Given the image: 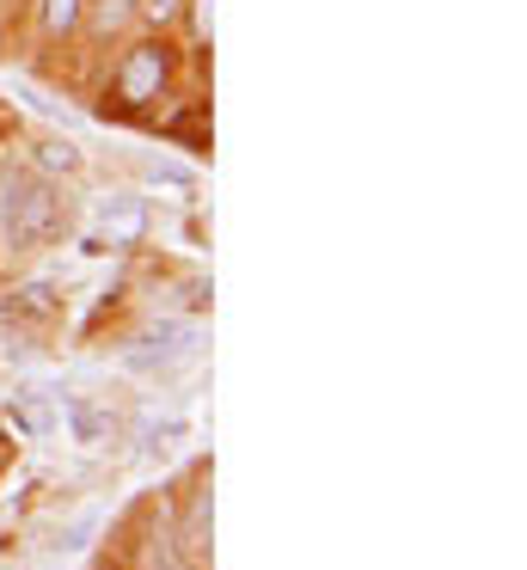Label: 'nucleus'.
<instances>
[{
  "label": "nucleus",
  "instance_id": "obj_13",
  "mask_svg": "<svg viewBox=\"0 0 527 570\" xmlns=\"http://www.w3.org/2000/svg\"><path fill=\"white\" fill-rule=\"evenodd\" d=\"M178 31H184L178 43L191 56L215 50V0H184V7H178Z\"/></svg>",
  "mask_w": 527,
  "mask_h": 570
},
{
  "label": "nucleus",
  "instance_id": "obj_3",
  "mask_svg": "<svg viewBox=\"0 0 527 570\" xmlns=\"http://www.w3.org/2000/svg\"><path fill=\"white\" fill-rule=\"evenodd\" d=\"M203 344H208V325L203 313H159V320L135 325L129 337H123L117 362L135 374V381H178V374H191L196 362H203Z\"/></svg>",
  "mask_w": 527,
  "mask_h": 570
},
{
  "label": "nucleus",
  "instance_id": "obj_9",
  "mask_svg": "<svg viewBox=\"0 0 527 570\" xmlns=\"http://www.w3.org/2000/svg\"><path fill=\"white\" fill-rule=\"evenodd\" d=\"M0 423H7L12 442H49L56 435V393H43V386H12L7 405H0Z\"/></svg>",
  "mask_w": 527,
  "mask_h": 570
},
{
  "label": "nucleus",
  "instance_id": "obj_5",
  "mask_svg": "<svg viewBox=\"0 0 527 570\" xmlns=\"http://www.w3.org/2000/svg\"><path fill=\"white\" fill-rule=\"evenodd\" d=\"M172 533H178L184 558L196 570H208V558H215V484H208V466H196V479L184 484L178 509H172Z\"/></svg>",
  "mask_w": 527,
  "mask_h": 570
},
{
  "label": "nucleus",
  "instance_id": "obj_18",
  "mask_svg": "<svg viewBox=\"0 0 527 570\" xmlns=\"http://www.w3.org/2000/svg\"><path fill=\"white\" fill-rule=\"evenodd\" d=\"M178 7L184 0H141V26L147 31H172L178 26Z\"/></svg>",
  "mask_w": 527,
  "mask_h": 570
},
{
  "label": "nucleus",
  "instance_id": "obj_6",
  "mask_svg": "<svg viewBox=\"0 0 527 570\" xmlns=\"http://www.w3.org/2000/svg\"><path fill=\"white\" fill-rule=\"evenodd\" d=\"M56 430L68 435L74 448H110L123 435V411L110 399H92V393H56Z\"/></svg>",
  "mask_w": 527,
  "mask_h": 570
},
{
  "label": "nucleus",
  "instance_id": "obj_20",
  "mask_svg": "<svg viewBox=\"0 0 527 570\" xmlns=\"http://www.w3.org/2000/svg\"><path fill=\"white\" fill-rule=\"evenodd\" d=\"M0 264H7V258H0Z\"/></svg>",
  "mask_w": 527,
  "mask_h": 570
},
{
  "label": "nucleus",
  "instance_id": "obj_19",
  "mask_svg": "<svg viewBox=\"0 0 527 570\" xmlns=\"http://www.w3.org/2000/svg\"><path fill=\"white\" fill-rule=\"evenodd\" d=\"M12 448H19V442H12L7 423H0V479H7V466H12Z\"/></svg>",
  "mask_w": 527,
  "mask_h": 570
},
{
  "label": "nucleus",
  "instance_id": "obj_15",
  "mask_svg": "<svg viewBox=\"0 0 527 570\" xmlns=\"http://www.w3.org/2000/svg\"><path fill=\"white\" fill-rule=\"evenodd\" d=\"M135 178H141V185H172V190H196V166H178V160H166V154H141V160H135Z\"/></svg>",
  "mask_w": 527,
  "mask_h": 570
},
{
  "label": "nucleus",
  "instance_id": "obj_10",
  "mask_svg": "<svg viewBox=\"0 0 527 570\" xmlns=\"http://www.w3.org/2000/svg\"><path fill=\"white\" fill-rule=\"evenodd\" d=\"M129 570H196L191 558H184L178 533H172V515H166V509H147V515H141V533H135Z\"/></svg>",
  "mask_w": 527,
  "mask_h": 570
},
{
  "label": "nucleus",
  "instance_id": "obj_11",
  "mask_svg": "<svg viewBox=\"0 0 527 570\" xmlns=\"http://www.w3.org/2000/svg\"><path fill=\"white\" fill-rule=\"evenodd\" d=\"M25 166L43 178H56V185H74V178L86 173V148L68 136V129H43V136H31V148H25Z\"/></svg>",
  "mask_w": 527,
  "mask_h": 570
},
{
  "label": "nucleus",
  "instance_id": "obj_16",
  "mask_svg": "<svg viewBox=\"0 0 527 570\" xmlns=\"http://www.w3.org/2000/svg\"><path fill=\"white\" fill-rule=\"evenodd\" d=\"M159 136L166 141H178V148H208V111H203V99H191V117L184 124H159Z\"/></svg>",
  "mask_w": 527,
  "mask_h": 570
},
{
  "label": "nucleus",
  "instance_id": "obj_12",
  "mask_svg": "<svg viewBox=\"0 0 527 570\" xmlns=\"http://www.w3.org/2000/svg\"><path fill=\"white\" fill-rule=\"evenodd\" d=\"M80 13H86V0H31V26L49 50L80 43Z\"/></svg>",
  "mask_w": 527,
  "mask_h": 570
},
{
  "label": "nucleus",
  "instance_id": "obj_14",
  "mask_svg": "<svg viewBox=\"0 0 527 570\" xmlns=\"http://www.w3.org/2000/svg\"><path fill=\"white\" fill-rule=\"evenodd\" d=\"M184 435H191V417H184V411H166V417H141V423H135L141 454H166L172 442H184Z\"/></svg>",
  "mask_w": 527,
  "mask_h": 570
},
{
  "label": "nucleus",
  "instance_id": "obj_4",
  "mask_svg": "<svg viewBox=\"0 0 527 570\" xmlns=\"http://www.w3.org/2000/svg\"><path fill=\"white\" fill-rule=\"evenodd\" d=\"M154 234V203H147L141 185H105L92 197V234H86V252H135Z\"/></svg>",
  "mask_w": 527,
  "mask_h": 570
},
{
  "label": "nucleus",
  "instance_id": "obj_8",
  "mask_svg": "<svg viewBox=\"0 0 527 570\" xmlns=\"http://www.w3.org/2000/svg\"><path fill=\"white\" fill-rule=\"evenodd\" d=\"M141 26V0H86L80 13V43H92V50H117V43H129Z\"/></svg>",
  "mask_w": 527,
  "mask_h": 570
},
{
  "label": "nucleus",
  "instance_id": "obj_1",
  "mask_svg": "<svg viewBox=\"0 0 527 570\" xmlns=\"http://www.w3.org/2000/svg\"><path fill=\"white\" fill-rule=\"evenodd\" d=\"M178 62H184V43L172 38V31H135V38L117 43V56H110L92 111L105 117V124H154L159 105L178 92Z\"/></svg>",
  "mask_w": 527,
  "mask_h": 570
},
{
  "label": "nucleus",
  "instance_id": "obj_17",
  "mask_svg": "<svg viewBox=\"0 0 527 570\" xmlns=\"http://www.w3.org/2000/svg\"><path fill=\"white\" fill-rule=\"evenodd\" d=\"M86 533H98V509H80V515L68 521V528H56V540H49V552H80Z\"/></svg>",
  "mask_w": 527,
  "mask_h": 570
},
{
  "label": "nucleus",
  "instance_id": "obj_7",
  "mask_svg": "<svg viewBox=\"0 0 527 570\" xmlns=\"http://www.w3.org/2000/svg\"><path fill=\"white\" fill-rule=\"evenodd\" d=\"M61 313H68V295L49 276H25L0 295V325H12V332H56Z\"/></svg>",
  "mask_w": 527,
  "mask_h": 570
},
{
  "label": "nucleus",
  "instance_id": "obj_2",
  "mask_svg": "<svg viewBox=\"0 0 527 570\" xmlns=\"http://www.w3.org/2000/svg\"><path fill=\"white\" fill-rule=\"evenodd\" d=\"M74 234V190L31 173L25 160H0V258H43Z\"/></svg>",
  "mask_w": 527,
  "mask_h": 570
}]
</instances>
